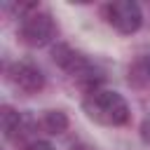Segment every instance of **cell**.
<instances>
[{
    "instance_id": "6da1fadb",
    "label": "cell",
    "mask_w": 150,
    "mask_h": 150,
    "mask_svg": "<svg viewBox=\"0 0 150 150\" xmlns=\"http://www.w3.org/2000/svg\"><path fill=\"white\" fill-rule=\"evenodd\" d=\"M82 108L89 120L103 124V127H122L129 122V105L122 94L110 89H96L89 91L82 101Z\"/></svg>"
},
{
    "instance_id": "7a4b0ae2",
    "label": "cell",
    "mask_w": 150,
    "mask_h": 150,
    "mask_svg": "<svg viewBox=\"0 0 150 150\" xmlns=\"http://www.w3.org/2000/svg\"><path fill=\"white\" fill-rule=\"evenodd\" d=\"M52 59H54V63H56L61 70H66V73L84 89V94L101 89L103 73H101L84 54L75 52V49L68 47V45H56V47L52 49Z\"/></svg>"
},
{
    "instance_id": "3957f363",
    "label": "cell",
    "mask_w": 150,
    "mask_h": 150,
    "mask_svg": "<svg viewBox=\"0 0 150 150\" xmlns=\"http://www.w3.org/2000/svg\"><path fill=\"white\" fill-rule=\"evenodd\" d=\"M16 35L28 47H45V45H49L54 40L56 23H54V19L47 12H40L35 7L33 12H28V14L21 16L19 28H16Z\"/></svg>"
},
{
    "instance_id": "277c9868",
    "label": "cell",
    "mask_w": 150,
    "mask_h": 150,
    "mask_svg": "<svg viewBox=\"0 0 150 150\" xmlns=\"http://www.w3.org/2000/svg\"><path fill=\"white\" fill-rule=\"evenodd\" d=\"M105 21L122 35H131L143 26V12L134 0H117L105 5Z\"/></svg>"
},
{
    "instance_id": "5b68a950",
    "label": "cell",
    "mask_w": 150,
    "mask_h": 150,
    "mask_svg": "<svg viewBox=\"0 0 150 150\" xmlns=\"http://www.w3.org/2000/svg\"><path fill=\"white\" fill-rule=\"evenodd\" d=\"M7 82L16 91L33 96V94H40L45 89V73L30 61H16L7 68Z\"/></svg>"
},
{
    "instance_id": "8992f818",
    "label": "cell",
    "mask_w": 150,
    "mask_h": 150,
    "mask_svg": "<svg viewBox=\"0 0 150 150\" xmlns=\"http://www.w3.org/2000/svg\"><path fill=\"white\" fill-rule=\"evenodd\" d=\"M26 117L21 112H16L12 105H2L0 108V127H2V136L7 141L21 136V131H26Z\"/></svg>"
},
{
    "instance_id": "52a82bcc",
    "label": "cell",
    "mask_w": 150,
    "mask_h": 150,
    "mask_svg": "<svg viewBox=\"0 0 150 150\" xmlns=\"http://www.w3.org/2000/svg\"><path fill=\"white\" fill-rule=\"evenodd\" d=\"M40 127H42L47 134H52V136L63 134V131L68 129V115H66L63 110H47V112L42 115V120H40Z\"/></svg>"
},
{
    "instance_id": "ba28073f",
    "label": "cell",
    "mask_w": 150,
    "mask_h": 150,
    "mask_svg": "<svg viewBox=\"0 0 150 150\" xmlns=\"http://www.w3.org/2000/svg\"><path fill=\"white\" fill-rule=\"evenodd\" d=\"M21 150H54V145H49L47 141H30V143H26Z\"/></svg>"
},
{
    "instance_id": "9c48e42d",
    "label": "cell",
    "mask_w": 150,
    "mask_h": 150,
    "mask_svg": "<svg viewBox=\"0 0 150 150\" xmlns=\"http://www.w3.org/2000/svg\"><path fill=\"white\" fill-rule=\"evenodd\" d=\"M141 138L145 141V145H150V115L143 120V124H141Z\"/></svg>"
},
{
    "instance_id": "30bf717a",
    "label": "cell",
    "mask_w": 150,
    "mask_h": 150,
    "mask_svg": "<svg viewBox=\"0 0 150 150\" xmlns=\"http://www.w3.org/2000/svg\"><path fill=\"white\" fill-rule=\"evenodd\" d=\"M143 70H145V77L150 80V56L145 59V63H143Z\"/></svg>"
},
{
    "instance_id": "8fae6325",
    "label": "cell",
    "mask_w": 150,
    "mask_h": 150,
    "mask_svg": "<svg viewBox=\"0 0 150 150\" xmlns=\"http://www.w3.org/2000/svg\"><path fill=\"white\" fill-rule=\"evenodd\" d=\"M70 150H89V148H87V145H73Z\"/></svg>"
}]
</instances>
